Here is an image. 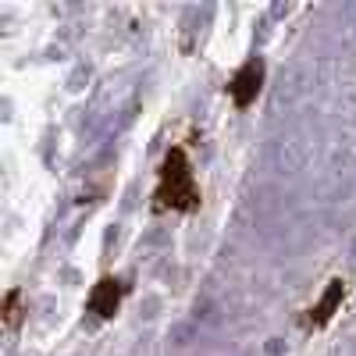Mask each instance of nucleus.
<instances>
[{
    "label": "nucleus",
    "instance_id": "1",
    "mask_svg": "<svg viewBox=\"0 0 356 356\" xmlns=\"http://www.w3.org/2000/svg\"><path fill=\"white\" fill-rule=\"evenodd\" d=\"M203 193L196 186V171L193 161L182 146H171L157 168V189H154V211H175V214H193L200 211Z\"/></svg>",
    "mask_w": 356,
    "mask_h": 356
},
{
    "label": "nucleus",
    "instance_id": "2",
    "mask_svg": "<svg viewBox=\"0 0 356 356\" xmlns=\"http://www.w3.org/2000/svg\"><path fill=\"white\" fill-rule=\"evenodd\" d=\"M264 75H267L264 57H250V61L228 79V97H232V104L239 107V111H246V107L257 104L260 89H264Z\"/></svg>",
    "mask_w": 356,
    "mask_h": 356
},
{
    "label": "nucleus",
    "instance_id": "3",
    "mask_svg": "<svg viewBox=\"0 0 356 356\" xmlns=\"http://www.w3.org/2000/svg\"><path fill=\"white\" fill-rule=\"evenodd\" d=\"M125 282L122 278H111V275H104L97 285H93V292H89V300H86V307H89V314H97L100 321H111L114 314H118V307H122V300H125Z\"/></svg>",
    "mask_w": 356,
    "mask_h": 356
},
{
    "label": "nucleus",
    "instance_id": "4",
    "mask_svg": "<svg viewBox=\"0 0 356 356\" xmlns=\"http://www.w3.org/2000/svg\"><path fill=\"white\" fill-rule=\"evenodd\" d=\"M342 300H346V282L342 278H332L328 282V289H324V296L307 310V317H303V328H324L335 314H339V307H342Z\"/></svg>",
    "mask_w": 356,
    "mask_h": 356
},
{
    "label": "nucleus",
    "instance_id": "5",
    "mask_svg": "<svg viewBox=\"0 0 356 356\" xmlns=\"http://www.w3.org/2000/svg\"><path fill=\"white\" fill-rule=\"evenodd\" d=\"M18 303H22V289H11V292L4 296V324H8V328H18V321H22Z\"/></svg>",
    "mask_w": 356,
    "mask_h": 356
}]
</instances>
